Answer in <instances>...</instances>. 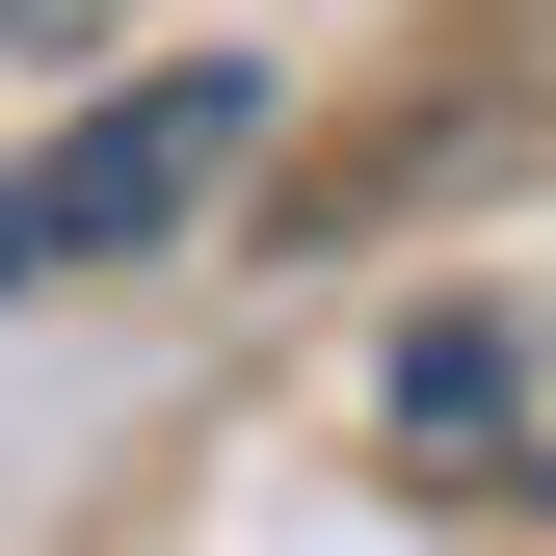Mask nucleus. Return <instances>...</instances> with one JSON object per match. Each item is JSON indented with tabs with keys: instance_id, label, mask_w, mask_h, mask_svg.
Listing matches in <instances>:
<instances>
[{
	"instance_id": "f257e3e1",
	"label": "nucleus",
	"mask_w": 556,
	"mask_h": 556,
	"mask_svg": "<svg viewBox=\"0 0 556 556\" xmlns=\"http://www.w3.org/2000/svg\"><path fill=\"white\" fill-rule=\"evenodd\" d=\"M239 160H265V80H106L80 132H27L0 160V292H106V265H160L186 213H239Z\"/></svg>"
},
{
	"instance_id": "f03ea898",
	"label": "nucleus",
	"mask_w": 556,
	"mask_h": 556,
	"mask_svg": "<svg viewBox=\"0 0 556 556\" xmlns=\"http://www.w3.org/2000/svg\"><path fill=\"white\" fill-rule=\"evenodd\" d=\"M397 477H425V504H530V530H556V292H451V318H397Z\"/></svg>"
},
{
	"instance_id": "7ed1b4c3",
	"label": "nucleus",
	"mask_w": 556,
	"mask_h": 556,
	"mask_svg": "<svg viewBox=\"0 0 556 556\" xmlns=\"http://www.w3.org/2000/svg\"><path fill=\"white\" fill-rule=\"evenodd\" d=\"M80 27H106V0H0V53H80Z\"/></svg>"
}]
</instances>
